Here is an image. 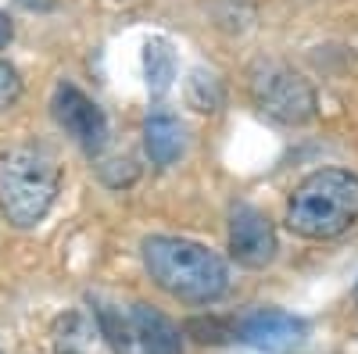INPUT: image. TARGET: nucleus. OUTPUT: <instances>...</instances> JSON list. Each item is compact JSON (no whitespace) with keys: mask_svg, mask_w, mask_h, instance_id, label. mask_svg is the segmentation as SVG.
<instances>
[{"mask_svg":"<svg viewBox=\"0 0 358 354\" xmlns=\"http://www.w3.org/2000/svg\"><path fill=\"white\" fill-rule=\"evenodd\" d=\"M143 269L169 297L187 304H215L229 290L226 261L204 244L183 240V236H147Z\"/></svg>","mask_w":358,"mask_h":354,"instance_id":"nucleus-1","label":"nucleus"},{"mask_svg":"<svg viewBox=\"0 0 358 354\" xmlns=\"http://www.w3.org/2000/svg\"><path fill=\"white\" fill-rule=\"evenodd\" d=\"M62 190V165L43 143H22L0 158V212L11 226L33 229L54 208Z\"/></svg>","mask_w":358,"mask_h":354,"instance_id":"nucleus-2","label":"nucleus"},{"mask_svg":"<svg viewBox=\"0 0 358 354\" xmlns=\"http://www.w3.org/2000/svg\"><path fill=\"white\" fill-rule=\"evenodd\" d=\"M287 222L297 236L334 240L358 222V175L344 168H319L294 186Z\"/></svg>","mask_w":358,"mask_h":354,"instance_id":"nucleus-3","label":"nucleus"},{"mask_svg":"<svg viewBox=\"0 0 358 354\" xmlns=\"http://www.w3.org/2000/svg\"><path fill=\"white\" fill-rule=\"evenodd\" d=\"M251 97L262 115H268L273 122H283V126L312 122L315 108H319L312 82L280 61H262L251 72Z\"/></svg>","mask_w":358,"mask_h":354,"instance_id":"nucleus-4","label":"nucleus"},{"mask_svg":"<svg viewBox=\"0 0 358 354\" xmlns=\"http://www.w3.org/2000/svg\"><path fill=\"white\" fill-rule=\"evenodd\" d=\"M54 118H57V126H62L86 154H101L104 151V143H108V118L104 111L90 101L79 86L72 82H62L54 90Z\"/></svg>","mask_w":358,"mask_h":354,"instance_id":"nucleus-5","label":"nucleus"},{"mask_svg":"<svg viewBox=\"0 0 358 354\" xmlns=\"http://www.w3.org/2000/svg\"><path fill=\"white\" fill-rule=\"evenodd\" d=\"M236 340H244L265 354H294L301 351L308 340V326L305 318H297L290 311L280 308H258L248 318L236 322Z\"/></svg>","mask_w":358,"mask_h":354,"instance_id":"nucleus-6","label":"nucleus"},{"mask_svg":"<svg viewBox=\"0 0 358 354\" xmlns=\"http://www.w3.org/2000/svg\"><path fill=\"white\" fill-rule=\"evenodd\" d=\"M276 247H280L276 229L265 212L251 208V204H241L229 215V254L236 265H244V269H265L276 258Z\"/></svg>","mask_w":358,"mask_h":354,"instance_id":"nucleus-7","label":"nucleus"},{"mask_svg":"<svg viewBox=\"0 0 358 354\" xmlns=\"http://www.w3.org/2000/svg\"><path fill=\"white\" fill-rule=\"evenodd\" d=\"M133 337L143 354H183V333L179 326L151 304H133Z\"/></svg>","mask_w":358,"mask_h":354,"instance_id":"nucleus-8","label":"nucleus"},{"mask_svg":"<svg viewBox=\"0 0 358 354\" xmlns=\"http://www.w3.org/2000/svg\"><path fill=\"white\" fill-rule=\"evenodd\" d=\"M143 147H147V158L155 165H172L179 154H183V122L172 115V111H155L147 115L143 122Z\"/></svg>","mask_w":358,"mask_h":354,"instance_id":"nucleus-9","label":"nucleus"},{"mask_svg":"<svg viewBox=\"0 0 358 354\" xmlns=\"http://www.w3.org/2000/svg\"><path fill=\"white\" fill-rule=\"evenodd\" d=\"M143 79H147V90H151L155 97H162L176 82V54L165 40H147V47H143Z\"/></svg>","mask_w":358,"mask_h":354,"instance_id":"nucleus-10","label":"nucleus"},{"mask_svg":"<svg viewBox=\"0 0 358 354\" xmlns=\"http://www.w3.org/2000/svg\"><path fill=\"white\" fill-rule=\"evenodd\" d=\"M90 340H94V326L79 311H69L57 318V326H54V351L57 354H83L90 347Z\"/></svg>","mask_w":358,"mask_h":354,"instance_id":"nucleus-11","label":"nucleus"},{"mask_svg":"<svg viewBox=\"0 0 358 354\" xmlns=\"http://www.w3.org/2000/svg\"><path fill=\"white\" fill-rule=\"evenodd\" d=\"M187 101L194 111H204L212 115L222 108V82L215 79V72H204V68H194L190 79H187Z\"/></svg>","mask_w":358,"mask_h":354,"instance_id":"nucleus-12","label":"nucleus"},{"mask_svg":"<svg viewBox=\"0 0 358 354\" xmlns=\"http://www.w3.org/2000/svg\"><path fill=\"white\" fill-rule=\"evenodd\" d=\"M187 333L197 337L201 344H222V340H236V322H222V318H190Z\"/></svg>","mask_w":358,"mask_h":354,"instance_id":"nucleus-13","label":"nucleus"},{"mask_svg":"<svg viewBox=\"0 0 358 354\" xmlns=\"http://www.w3.org/2000/svg\"><path fill=\"white\" fill-rule=\"evenodd\" d=\"M94 315H97V326H101V333L108 337V344L115 347V351H126L129 347V326H126V322L122 318H118L111 308H94Z\"/></svg>","mask_w":358,"mask_h":354,"instance_id":"nucleus-14","label":"nucleus"},{"mask_svg":"<svg viewBox=\"0 0 358 354\" xmlns=\"http://www.w3.org/2000/svg\"><path fill=\"white\" fill-rule=\"evenodd\" d=\"M22 97V79L11 61H0V111H8Z\"/></svg>","mask_w":358,"mask_h":354,"instance_id":"nucleus-15","label":"nucleus"},{"mask_svg":"<svg viewBox=\"0 0 358 354\" xmlns=\"http://www.w3.org/2000/svg\"><path fill=\"white\" fill-rule=\"evenodd\" d=\"M11 36H15V25H11V18H8L4 11H0V50L11 43Z\"/></svg>","mask_w":358,"mask_h":354,"instance_id":"nucleus-16","label":"nucleus"},{"mask_svg":"<svg viewBox=\"0 0 358 354\" xmlns=\"http://www.w3.org/2000/svg\"><path fill=\"white\" fill-rule=\"evenodd\" d=\"M18 4H25V8H50V0H18Z\"/></svg>","mask_w":358,"mask_h":354,"instance_id":"nucleus-17","label":"nucleus"},{"mask_svg":"<svg viewBox=\"0 0 358 354\" xmlns=\"http://www.w3.org/2000/svg\"><path fill=\"white\" fill-rule=\"evenodd\" d=\"M355 301H358V283H355Z\"/></svg>","mask_w":358,"mask_h":354,"instance_id":"nucleus-18","label":"nucleus"}]
</instances>
